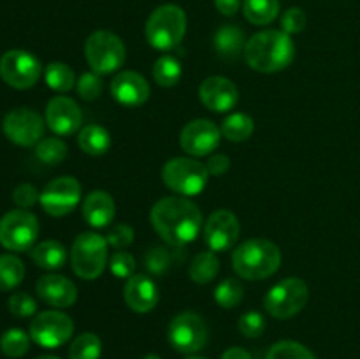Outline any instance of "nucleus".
<instances>
[{"instance_id": "obj_46", "label": "nucleus", "mask_w": 360, "mask_h": 359, "mask_svg": "<svg viewBox=\"0 0 360 359\" xmlns=\"http://www.w3.org/2000/svg\"><path fill=\"white\" fill-rule=\"evenodd\" d=\"M214 6L224 16H234L241 7V0H214Z\"/></svg>"}, {"instance_id": "obj_37", "label": "nucleus", "mask_w": 360, "mask_h": 359, "mask_svg": "<svg viewBox=\"0 0 360 359\" xmlns=\"http://www.w3.org/2000/svg\"><path fill=\"white\" fill-rule=\"evenodd\" d=\"M109 270L115 275L116 278H122V280H129L130 277H134L136 273V259H134L132 253L125 252V250H116L115 253L109 259Z\"/></svg>"}, {"instance_id": "obj_2", "label": "nucleus", "mask_w": 360, "mask_h": 359, "mask_svg": "<svg viewBox=\"0 0 360 359\" xmlns=\"http://www.w3.org/2000/svg\"><path fill=\"white\" fill-rule=\"evenodd\" d=\"M294 56V41L283 30H264L246 41V63L259 73L271 74L287 69Z\"/></svg>"}, {"instance_id": "obj_39", "label": "nucleus", "mask_w": 360, "mask_h": 359, "mask_svg": "<svg viewBox=\"0 0 360 359\" xmlns=\"http://www.w3.org/2000/svg\"><path fill=\"white\" fill-rule=\"evenodd\" d=\"M9 312L13 313L14 317H20V319H25V317H32L35 312H37V303L27 292H14L9 298Z\"/></svg>"}, {"instance_id": "obj_13", "label": "nucleus", "mask_w": 360, "mask_h": 359, "mask_svg": "<svg viewBox=\"0 0 360 359\" xmlns=\"http://www.w3.org/2000/svg\"><path fill=\"white\" fill-rule=\"evenodd\" d=\"M7 139L18 146H35L44 134V120L30 108H16L6 115L2 122Z\"/></svg>"}, {"instance_id": "obj_9", "label": "nucleus", "mask_w": 360, "mask_h": 359, "mask_svg": "<svg viewBox=\"0 0 360 359\" xmlns=\"http://www.w3.org/2000/svg\"><path fill=\"white\" fill-rule=\"evenodd\" d=\"M39 236V220L32 211L18 208L0 218V245L13 252L34 248Z\"/></svg>"}, {"instance_id": "obj_1", "label": "nucleus", "mask_w": 360, "mask_h": 359, "mask_svg": "<svg viewBox=\"0 0 360 359\" xmlns=\"http://www.w3.org/2000/svg\"><path fill=\"white\" fill-rule=\"evenodd\" d=\"M150 220L158 236L172 246L192 243L202 227L199 206L183 196H169L157 201L150 211Z\"/></svg>"}, {"instance_id": "obj_19", "label": "nucleus", "mask_w": 360, "mask_h": 359, "mask_svg": "<svg viewBox=\"0 0 360 359\" xmlns=\"http://www.w3.org/2000/svg\"><path fill=\"white\" fill-rule=\"evenodd\" d=\"M111 95L118 104L136 108L150 99V84L136 70H122L111 81Z\"/></svg>"}, {"instance_id": "obj_48", "label": "nucleus", "mask_w": 360, "mask_h": 359, "mask_svg": "<svg viewBox=\"0 0 360 359\" xmlns=\"http://www.w3.org/2000/svg\"><path fill=\"white\" fill-rule=\"evenodd\" d=\"M143 359H162L160 355H157V354H148V355H144Z\"/></svg>"}, {"instance_id": "obj_26", "label": "nucleus", "mask_w": 360, "mask_h": 359, "mask_svg": "<svg viewBox=\"0 0 360 359\" xmlns=\"http://www.w3.org/2000/svg\"><path fill=\"white\" fill-rule=\"evenodd\" d=\"M243 13L250 23L262 27L276 20L280 14V2L278 0H245Z\"/></svg>"}, {"instance_id": "obj_38", "label": "nucleus", "mask_w": 360, "mask_h": 359, "mask_svg": "<svg viewBox=\"0 0 360 359\" xmlns=\"http://www.w3.org/2000/svg\"><path fill=\"white\" fill-rule=\"evenodd\" d=\"M77 95L84 101H95L102 95L104 90V83H102L101 76L97 73H84L81 74L79 80L76 81Z\"/></svg>"}, {"instance_id": "obj_49", "label": "nucleus", "mask_w": 360, "mask_h": 359, "mask_svg": "<svg viewBox=\"0 0 360 359\" xmlns=\"http://www.w3.org/2000/svg\"><path fill=\"white\" fill-rule=\"evenodd\" d=\"M35 359H60V358H56V355H39V358Z\"/></svg>"}, {"instance_id": "obj_12", "label": "nucleus", "mask_w": 360, "mask_h": 359, "mask_svg": "<svg viewBox=\"0 0 360 359\" xmlns=\"http://www.w3.org/2000/svg\"><path fill=\"white\" fill-rule=\"evenodd\" d=\"M74 333V322L67 313L46 310L37 313L30 322V338L44 348H58Z\"/></svg>"}, {"instance_id": "obj_24", "label": "nucleus", "mask_w": 360, "mask_h": 359, "mask_svg": "<svg viewBox=\"0 0 360 359\" xmlns=\"http://www.w3.org/2000/svg\"><path fill=\"white\" fill-rule=\"evenodd\" d=\"M32 260L42 270H60L67 263V248L56 239H46L35 245L30 252Z\"/></svg>"}, {"instance_id": "obj_30", "label": "nucleus", "mask_w": 360, "mask_h": 359, "mask_svg": "<svg viewBox=\"0 0 360 359\" xmlns=\"http://www.w3.org/2000/svg\"><path fill=\"white\" fill-rule=\"evenodd\" d=\"M181 62L172 55L160 56L153 65V80L160 87H174L181 80Z\"/></svg>"}, {"instance_id": "obj_10", "label": "nucleus", "mask_w": 360, "mask_h": 359, "mask_svg": "<svg viewBox=\"0 0 360 359\" xmlns=\"http://www.w3.org/2000/svg\"><path fill=\"white\" fill-rule=\"evenodd\" d=\"M169 344L183 354H195L202 351L210 338L207 324L199 313L183 312L171 320L167 329Z\"/></svg>"}, {"instance_id": "obj_40", "label": "nucleus", "mask_w": 360, "mask_h": 359, "mask_svg": "<svg viewBox=\"0 0 360 359\" xmlns=\"http://www.w3.org/2000/svg\"><path fill=\"white\" fill-rule=\"evenodd\" d=\"M239 331L246 338H259L266 329V319L260 312H246L243 313L238 322Z\"/></svg>"}, {"instance_id": "obj_11", "label": "nucleus", "mask_w": 360, "mask_h": 359, "mask_svg": "<svg viewBox=\"0 0 360 359\" xmlns=\"http://www.w3.org/2000/svg\"><path fill=\"white\" fill-rule=\"evenodd\" d=\"M41 74V60L25 49H11L0 58V77L18 90L34 87Z\"/></svg>"}, {"instance_id": "obj_35", "label": "nucleus", "mask_w": 360, "mask_h": 359, "mask_svg": "<svg viewBox=\"0 0 360 359\" xmlns=\"http://www.w3.org/2000/svg\"><path fill=\"white\" fill-rule=\"evenodd\" d=\"M243 296H245V289H243V284L238 280V278H225L224 282H220L214 291V299H217L218 305L221 308H234L241 303Z\"/></svg>"}, {"instance_id": "obj_44", "label": "nucleus", "mask_w": 360, "mask_h": 359, "mask_svg": "<svg viewBox=\"0 0 360 359\" xmlns=\"http://www.w3.org/2000/svg\"><path fill=\"white\" fill-rule=\"evenodd\" d=\"M39 197H41V194H39L37 189H35L34 185H30V183H21V185L16 187L13 192L14 204H16L18 208H23V210L34 206L39 201Z\"/></svg>"}, {"instance_id": "obj_27", "label": "nucleus", "mask_w": 360, "mask_h": 359, "mask_svg": "<svg viewBox=\"0 0 360 359\" xmlns=\"http://www.w3.org/2000/svg\"><path fill=\"white\" fill-rule=\"evenodd\" d=\"M218 271H220V260L213 250L199 252L190 264V278L195 284H210L218 277Z\"/></svg>"}, {"instance_id": "obj_21", "label": "nucleus", "mask_w": 360, "mask_h": 359, "mask_svg": "<svg viewBox=\"0 0 360 359\" xmlns=\"http://www.w3.org/2000/svg\"><path fill=\"white\" fill-rule=\"evenodd\" d=\"M123 299L132 312L148 313L157 306L158 287L148 275H134L125 282Z\"/></svg>"}, {"instance_id": "obj_33", "label": "nucleus", "mask_w": 360, "mask_h": 359, "mask_svg": "<svg viewBox=\"0 0 360 359\" xmlns=\"http://www.w3.org/2000/svg\"><path fill=\"white\" fill-rule=\"evenodd\" d=\"M0 348L7 358H23L30 348V336L25 333L23 329H13L6 331L0 338Z\"/></svg>"}, {"instance_id": "obj_41", "label": "nucleus", "mask_w": 360, "mask_h": 359, "mask_svg": "<svg viewBox=\"0 0 360 359\" xmlns=\"http://www.w3.org/2000/svg\"><path fill=\"white\" fill-rule=\"evenodd\" d=\"M169 264H171V256L164 246H153L144 256V266L153 275H164Z\"/></svg>"}, {"instance_id": "obj_36", "label": "nucleus", "mask_w": 360, "mask_h": 359, "mask_svg": "<svg viewBox=\"0 0 360 359\" xmlns=\"http://www.w3.org/2000/svg\"><path fill=\"white\" fill-rule=\"evenodd\" d=\"M266 359H316L315 354L308 347L299 341L283 340L274 344L267 352Z\"/></svg>"}, {"instance_id": "obj_14", "label": "nucleus", "mask_w": 360, "mask_h": 359, "mask_svg": "<svg viewBox=\"0 0 360 359\" xmlns=\"http://www.w3.org/2000/svg\"><path fill=\"white\" fill-rule=\"evenodd\" d=\"M41 206L51 217L70 213L81 201V185L74 176H60L51 180L41 192Z\"/></svg>"}, {"instance_id": "obj_45", "label": "nucleus", "mask_w": 360, "mask_h": 359, "mask_svg": "<svg viewBox=\"0 0 360 359\" xmlns=\"http://www.w3.org/2000/svg\"><path fill=\"white\" fill-rule=\"evenodd\" d=\"M206 168L210 175L221 176L224 172L229 171V168H231V158L224 153H213L210 155V160H207Z\"/></svg>"}, {"instance_id": "obj_28", "label": "nucleus", "mask_w": 360, "mask_h": 359, "mask_svg": "<svg viewBox=\"0 0 360 359\" xmlns=\"http://www.w3.org/2000/svg\"><path fill=\"white\" fill-rule=\"evenodd\" d=\"M221 136L229 141H246L253 134L255 129V123H253L252 116H248L246 113H232L221 123Z\"/></svg>"}, {"instance_id": "obj_18", "label": "nucleus", "mask_w": 360, "mask_h": 359, "mask_svg": "<svg viewBox=\"0 0 360 359\" xmlns=\"http://www.w3.org/2000/svg\"><path fill=\"white\" fill-rule=\"evenodd\" d=\"M199 97L207 109L214 113H227L236 108L239 90L229 77L211 76L200 83Z\"/></svg>"}, {"instance_id": "obj_8", "label": "nucleus", "mask_w": 360, "mask_h": 359, "mask_svg": "<svg viewBox=\"0 0 360 359\" xmlns=\"http://www.w3.org/2000/svg\"><path fill=\"white\" fill-rule=\"evenodd\" d=\"M309 299V289L304 280L297 277L278 282L264 298V306L274 319H290L297 315Z\"/></svg>"}, {"instance_id": "obj_29", "label": "nucleus", "mask_w": 360, "mask_h": 359, "mask_svg": "<svg viewBox=\"0 0 360 359\" xmlns=\"http://www.w3.org/2000/svg\"><path fill=\"white\" fill-rule=\"evenodd\" d=\"M25 266L21 259L11 253L0 256V292L13 291L23 282Z\"/></svg>"}, {"instance_id": "obj_16", "label": "nucleus", "mask_w": 360, "mask_h": 359, "mask_svg": "<svg viewBox=\"0 0 360 359\" xmlns=\"http://www.w3.org/2000/svg\"><path fill=\"white\" fill-rule=\"evenodd\" d=\"M241 225L238 217L229 210H218L204 224V241L213 252H225L238 243Z\"/></svg>"}, {"instance_id": "obj_31", "label": "nucleus", "mask_w": 360, "mask_h": 359, "mask_svg": "<svg viewBox=\"0 0 360 359\" xmlns=\"http://www.w3.org/2000/svg\"><path fill=\"white\" fill-rule=\"evenodd\" d=\"M44 80L51 90L60 92V94H65V92L72 90V87L76 84L74 70L62 62L49 63L44 70Z\"/></svg>"}, {"instance_id": "obj_3", "label": "nucleus", "mask_w": 360, "mask_h": 359, "mask_svg": "<svg viewBox=\"0 0 360 359\" xmlns=\"http://www.w3.org/2000/svg\"><path fill=\"white\" fill-rule=\"evenodd\" d=\"M281 252L276 243L266 238H252L232 252V267L245 280H264L278 271Z\"/></svg>"}, {"instance_id": "obj_47", "label": "nucleus", "mask_w": 360, "mask_h": 359, "mask_svg": "<svg viewBox=\"0 0 360 359\" xmlns=\"http://www.w3.org/2000/svg\"><path fill=\"white\" fill-rule=\"evenodd\" d=\"M221 359H252V355H250V352L245 351V348L231 347L224 352Z\"/></svg>"}, {"instance_id": "obj_20", "label": "nucleus", "mask_w": 360, "mask_h": 359, "mask_svg": "<svg viewBox=\"0 0 360 359\" xmlns=\"http://www.w3.org/2000/svg\"><path fill=\"white\" fill-rule=\"evenodd\" d=\"M35 291L46 305L55 306V308H69L77 299L76 285L62 275L41 277L35 285Z\"/></svg>"}, {"instance_id": "obj_23", "label": "nucleus", "mask_w": 360, "mask_h": 359, "mask_svg": "<svg viewBox=\"0 0 360 359\" xmlns=\"http://www.w3.org/2000/svg\"><path fill=\"white\" fill-rule=\"evenodd\" d=\"M245 32L236 25H224L214 34V49L224 60H236L241 53L245 55Z\"/></svg>"}, {"instance_id": "obj_34", "label": "nucleus", "mask_w": 360, "mask_h": 359, "mask_svg": "<svg viewBox=\"0 0 360 359\" xmlns=\"http://www.w3.org/2000/svg\"><path fill=\"white\" fill-rule=\"evenodd\" d=\"M35 155L48 165L60 164L67 157V144L60 137H44L35 144Z\"/></svg>"}, {"instance_id": "obj_7", "label": "nucleus", "mask_w": 360, "mask_h": 359, "mask_svg": "<svg viewBox=\"0 0 360 359\" xmlns=\"http://www.w3.org/2000/svg\"><path fill=\"white\" fill-rule=\"evenodd\" d=\"M84 55L97 74H111L122 69L127 58V49L122 39L109 30H97L86 39Z\"/></svg>"}, {"instance_id": "obj_50", "label": "nucleus", "mask_w": 360, "mask_h": 359, "mask_svg": "<svg viewBox=\"0 0 360 359\" xmlns=\"http://www.w3.org/2000/svg\"><path fill=\"white\" fill-rule=\"evenodd\" d=\"M186 359H207V358H204V355H195V354H192V355H188V358Z\"/></svg>"}, {"instance_id": "obj_42", "label": "nucleus", "mask_w": 360, "mask_h": 359, "mask_svg": "<svg viewBox=\"0 0 360 359\" xmlns=\"http://www.w3.org/2000/svg\"><path fill=\"white\" fill-rule=\"evenodd\" d=\"M306 28V14L299 7H290L287 13L281 16V30L285 34H301Z\"/></svg>"}, {"instance_id": "obj_25", "label": "nucleus", "mask_w": 360, "mask_h": 359, "mask_svg": "<svg viewBox=\"0 0 360 359\" xmlns=\"http://www.w3.org/2000/svg\"><path fill=\"white\" fill-rule=\"evenodd\" d=\"M77 144L88 155H104L111 148V134L102 125H86L77 136Z\"/></svg>"}, {"instance_id": "obj_22", "label": "nucleus", "mask_w": 360, "mask_h": 359, "mask_svg": "<svg viewBox=\"0 0 360 359\" xmlns=\"http://www.w3.org/2000/svg\"><path fill=\"white\" fill-rule=\"evenodd\" d=\"M81 213L88 225H91L94 229L108 227L116 213L115 199L111 197V194L104 192V190H94L83 199Z\"/></svg>"}, {"instance_id": "obj_32", "label": "nucleus", "mask_w": 360, "mask_h": 359, "mask_svg": "<svg viewBox=\"0 0 360 359\" xmlns=\"http://www.w3.org/2000/svg\"><path fill=\"white\" fill-rule=\"evenodd\" d=\"M101 354L102 341L94 333L79 334L69 348V359H98Z\"/></svg>"}, {"instance_id": "obj_6", "label": "nucleus", "mask_w": 360, "mask_h": 359, "mask_svg": "<svg viewBox=\"0 0 360 359\" xmlns=\"http://www.w3.org/2000/svg\"><path fill=\"white\" fill-rule=\"evenodd\" d=\"M210 172L204 164L190 157H176L165 162L162 180L165 187L183 197H193L206 189Z\"/></svg>"}, {"instance_id": "obj_15", "label": "nucleus", "mask_w": 360, "mask_h": 359, "mask_svg": "<svg viewBox=\"0 0 360 359\" xmlns=\"http://www.w3.org/2000/svg\"><path fill=\"white\" fill-rule=\"evenodd\" d=\"M220 141L221 129L206 118L192 120L179 134V144L192 157H207L217 150Z\"/></svg>"}, {"instance_id": "obj_43", "label": "nucleus", "mask_w": 360, "mask_h": 359, "mask_svg": "<svg viewBox=\"0 0 360 359\" xmlns=\"http://www.w3.org/2000/svg\"><path fill=\"white\" fill-rule=\"evenodd\" d=\"M105 239L112 248L123 250L134 241V229L129 224H116L112 225Z\"/></svg>"}, {"instance_id": "obj_5", "label": "nucleus", "mask_w": 360, "mask_h": 359, "mask_svg": "<svg viewBox=\"0 0 360 359\" xmlns=\"http://www.w3.org/2000/svg\"><path fill=\"white\" fill-rule=\"evenodd\" d=\"M108 239L97 232H83L77 236L70 248V264L74 273L83 280H95L109 263Z\"/></svg>"}, {"instance_id": "obj_4", "label": "nucleus", "mask_w": 360, "mask_h": 359, "mask_svg": "<svg viewBox=\"0 0 360 359\" xmlns=\"http://www.w3.org/2000/svg\"><path fill=\"white\" fill-rule=\"evenodd\" d=\"M186 32V14L176 4H164L150 14L146 21V39L158 51H171L183 41Z\"/></svg>"}, {"instance_id": "obj_17", "label": "nucleus", "mask_w": 360, "mask_h": 359, "mask_svg": "<svg viewBox=\"0 0 360 359\" xmlns=\"http://www.w3.org/2000/svg\"><path fill=\"white\" fill-rule=\"evenodd\" d=\"M46 123L56 136H70L77 132L83 123V113L70 97H53L46 108Z\"/></svg>"}]
</instances>
